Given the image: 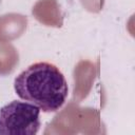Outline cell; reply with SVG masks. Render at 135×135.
<instances>
[{"label":"cell","mask_w":135,"mask_h":135,"mask_svg":"<svg viewBox=\"0 0 135 135\" xmlns=\"http://www.w3.org/2000/svg\"><path fill=\"white\" fill-rule=\"evenodd\" d=\"M16 94L43 112L58 111L68 97V83L59 69L49 62H37L15 79Z\"/></svg>","instance_id":"obj_1"},{"label":"cell","mask_w":135,"mask_h":135,"mask_svg":"<svg viewBox=\"0 0 135 135\" xmlns=\"http://www.w3.org/2000/svg\"><path fill=\"white\" fill-rule=\"evenodd\" d=\"M104 127L100 113L96 109L80 108L75 101L70 102L47 124L44 134H102Z\"/></svg>","instance_id":"obj_2"},{"label":"cell","mask_w":135,"mask_h":135,"mask_svg":"<svg viewBox=\"0 0 135 135\" xmlns=\"http://www.w3.org/2000/svg\"><path fill=\"white\" fill-rule=\"evenodd\" d=\"M40 109L32 103L14 100L0 109V134L35 135L40 127Z\"/></svg>","instance_id":"obj_3"},{"label":"cell","mask_w":135,"mask_h":135,"mask_svg":"<svg viewBox=\"0 0 135 135\" xmlns=\"http://www.w3.org/2000/svg\"><path fill=\"white\" fill-rule=\"evenodd\" d=\"M98 71V63H94L90 60H81L75 65L73 73V101L80 102L90 94Z\"/></svg>","instance_id":"obj_4"},{"label":"cell","mask_w":135,"mask_h":135,"mask_svg":"<svg viewBox=\"0 0 135 135\" xmlns=\"http://www.w3.org/2000/svg\"><path fill=\"white\" fill-rule=\"evenodd\" d=\"M32 14L46 26L61 27L63 24V17L57 0H38L32 8Z\"/></svg>","instance_id":"obj_5"},{"label":"cell","mask_w":135,"mask_h":135,"mask_svg":"<svg viewBox=\"0 0 135 135\" xmlns=\"http://www.w3.org/2000/svg\"><path fill=\"white\" fill-rule=\"evenodd\" d=\"M27 18L24 15L9 13L0 16V41H12L25 32Z\"/></svg>","instance_id":"obj_6"},{"label":"cell","mask_w":135,"mask_h":135,"mask_svg":"<svg viewBox=\"0 0 135 135\" xmlns=\"http://www.w3.org/2000/svg\"><path fill=\"white\" fill-rule=\"evenodd\" d=\"M19 62L16 47L7 41H0V75L11 74Z\"/></svg>","instance_id":"obj_7"}]
</instances>
